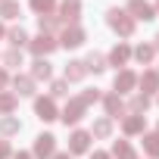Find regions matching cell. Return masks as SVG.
Returning a JSON list of instances; mask_svg holds the SVG:
<instances>
[{
	"instance_id": "44dd1931",
	"label": "cell",
	"mask_w": 159,
	"mask_h": 159,
	"mask_svg": "<svg viewBox=\"0 0 159 159\" xmlns=\"http://www.w3.org/2000/svg\"><path fill=\"white\" fill-rule=\"evenodd\" d=\"M19 106V97L10 91H0V116H13V109Z\"/></svg>"
},
{
	"instance_id": "603a6c76",
	"label": "cell",
	"mask_w": 159,
	"mask_h": 159,
	"mask_svg": "<svg viewBox=\"0 0 159 159\" xmlns=\"http://www.w3.org/2000/svg\"><path fill=\"white\" fill-rule=\"evenodd\" d=\"M147 109H150V97H147V94H134V97H131V103H128V112L143 116Z\"/></svg>"
},
{
	"instance_id": "8992f818",
	"label": "cell",
	"mask_w": 159,
	"mask_h": 159,
	"mask_svg": "<svg viewBox=\"0 0 159 159\" xmlns=\"http://www.w3.org/2000/svg\"><path fill=\"white\" fill-rule=\"evenodd\" d=\"M34 116H38L41 122H53V119H59V109H56L53 97H38V100H34Z\"/></svg>"
},
{
	"instance_id": "ab89813d",
	"label": "cell",
	"mask_w": 159,
	"mask_h": 159,
	"mask_svg": "<svg viewBox=\"0 0 159 159\" xmlns=\"http://www.w3.org/2000/svg\"><path fill=\"white\" fill-rule=\"evenodd\" d=\"M156 13H159V0H156Z\"/></svg>"
},
{
	"instance_id": "e575fe53",
	"label": "cell",
	"mask_w": 159,
	"mask_h": 159,
	"mask_svg": "<svg viewBox=\"0 0 159 159\" xmlns=\"http://www.w3.org/2000/svg\"><path fill=\"white\" fill-rule=\"evenodd\" d=\"M91 159H112V156H109V153H103V150H94V156H91Z\"/></svg>"
},
{
	"instance_id": "f35d334b",
	"label": "cell",
	"mask_w": 159,
	"mask_h": 159,
	"mask_svg": "<svg viewBox=\"0 0 159 159\" xmlns=\"http://www.w3.org/2000/svg\"><path fill=\"white\" fill-rule=\"evenodd\" d=\"M3 34H7V28H3V25H0V38H3Z\"/></svg>"
},
{
	"instance_id": "d6986e66",
	"label": "cell",
	"mask_w": 159,
	"mask_h": 159,
	"mask_svg": "<svg viewBox=\"0 0 159 159\" xmlns=\"http://www.w3.org/2000/svg\"><path fill=\"white\" fill-rule=\"evenodd\" d=\"M19 131H22V122L16 116H3V119H0V134H3V137H13Z\"/></svg>"
},
{
	"instance_id": "74e56055",
	"label": "cell",
	"mask_w": 159,
	"mask_h": 159,
	"mask_svg": "<svg viewBox=\"0 0 159 159\" xmlns=\"http://www.w3.org/2000/svg\"><path fill=\"white\" fill-rule=\"evenodd\" d=\"M153 50H159V34H156V38H153Z\"/></svg>"
},
{
	"instance_id": "ac0fdd59",
	"label": "cell",
	"mask_w": 159,
	"mask_h": 159,
	"mask_svg": "<svg viewBox=\"0 0 159 159\" xmlns=\"http://www.w3.org/2000/svg\"><path fill=\"white\" fill-rule=\"evenodd\" d=\"M109 156H112V159H137V153H134V147H131L128 140H116Z\"/></svg>"
},
{
	"instance_id": "4316f807",
	"label": "cell",
	"mask_w": 159,
	"mask_h": 159,
	"mask_svg": "<svg viewBox=\"0 0 159 159\" xmlns=\"http://www.w3.org/2000/svg\"><path fill=\"white\" fill-rule=\"evenodd\" d=\"M143 150H147V156L159 159V131H153V134H143Z\"/></svg>"
},
{
	"instance_id": "d6a6232c",
	"label": "cell",
	"mask_w": 159,
	"mask_h": 159,
	"mask_svg": "<svg viewBox=\"0 0 159 159\" xmlns=\"http://www.w3.org/2000/svg\"><path fill=\"white\" fill-rule=\"evenodd\" d=\"M7 84H10V72H7V69H0V91H3Z\"/></svg>"
},
{
	"instance_id": "ba28073f",
	"label": "cell",
	"mask_w": 159,
	"mask_h": 159,
	"mask_svg": "<svg viewBox=\"0 0 159 159\" xmlns=\"http://www.w3.org/2000/svg\"><path fill=\"white\" fill-rule=\"evenodd\" d=\"M56 7H59V22L75 25L78 16H81V0H62V3H56Z\"/></svg>"
},
{
	"instance_id": "9a60e30c",
	"label": "cell",
	"mask_w": 159,
	"mask_h": 159,
	"mask_svg": "<svg viewBox=\"0 0 159 159\" xmlns=\"http://www.w3.org/2000/svg\"><path fill=\"white\" fill-rule=\"evenodd\" d=\"M13 88H16V97H31L34 94V78L31 75H16Z\"/></svg>"
},
{
	"instance_id": "f546056e",
	"label": "cell",
	"mask_w": 159,
	"mask_h": 159,
	"mask_svg": "<svg viewBox=\"0 0 159 159\" xmlns=\"http://www.w3.org/2000/svg\"><path fill=\"white\" fill-rule=\"evenodd\" d=\"M3 62H7V66H13V69H19V66H22V50H16V47H13V50H7V53H3Z\"/></svg>"
},
{
	"instance_id": "cb8c5ba5",
	"label": "cell",
	"mask_w": 159,
	"mask_h": 159,
	"mask_svg": "<svg viewBox=\"0 0 159 159\" xmlns=\"http://www.w3.org/2000/svg\"><path fill=\"white\" fill-rule=\"evenodd\" d=\"M84 69L94 72V75H100V72L106 69V56H103V53H91V56L84 59Z\"/></svg>"
},
{
	"instance_id": "5b68a950",
	"label": "cell",
	"mask_w": 159,
	"mask_h": 159,
	"mask_svg": "<svg viewBox=\"0 0 159 159\" xmlns=\"http://www.w3.org/2000/svg\"><path fill=\"white\" fill-rule=\"evenodd\" d=\"M84 38H88V34H84V28L75 22V25H66V28H62L59 44H62L66 50H75V47H81V44H84Z\"/></svg>"
},
{
	"instance_id": "2e32d148",
	"label": "cell",
	"mask_w": 159,
	"mask_h": 159,
	"mask_svg": "<svg viewBox=\"0 0 159 159\" xmlns=\"http://www.w3.org/2000/svg\"><path fill=\"white\" fill-rule=\"evenodd\" d=\"M84 75H88V69H84L81 59H69L66 62V81H81Z\"/></svg>"
},
{
	"instance_id": "4fadbf2b",
	"label": "cell",
	"mask_w": 159,
	"mask_h": 159,
	"mask_svg": "<svg viewBox=\"0 0 159 159\" xmlns=\"http://www.w3.org/2000/svg\"><path fill=\"white\" fill-rule=\"evenodd\" d=\"M137 84H140L143 94H156V91H159V72H156V69H147V72L137 78Z\"/></svg>"
},
{
	"instance_id": "5bb4252c",
	"label": "cell",
	"mask_w": 159,
	"mask_h": 159,
	"mask_svg": "<svg viewBox=\"0 0 159 159\" xmlns=\"http://www.w3.org/2000/svg\"><path fill=\"white\" fill-rule=\"evenodd\" d=\"M143 125H147V122H143V116H134V112L122 119V131H125L128 137H134V134H143Z\"/></svg>"
},
{
	"instance_id": "8d00e7d4",
	"label": "cell",
	"mask_w": 159,
	"mask_h": 159,
	"mask_svg": "<svg viewBox=\"0 0 159 159\" xmlns=\"http://www.w3.org/2000/svg\"><path fill=\"white\" fill-rule=\"evenodd\" d=\"M13 159H34V156H31V153H16Z\"/></svg>"
},
{
	"instance_id": "e0dca14e",
	"label": "cell",
	"mask_w": 159,
	"mask_h": 159,
	"mask_svg": "<svg viewBox=\"0 0 159 159\" xmlns=\"http://www.w3.org/2000/svg\"><path fill=\"white\" fill-rule=\"evenodd\" d=\"M50 75H53V69H50L47 59H34L31 62V78L34 81H50Z\"/></svg>"
},
{
	"instance_id": "52a82bcc",
	"label": "cell",
	"mask_w": 159,
	"mask_h": 159,
	"mask_svg": "<svg viewBox=\"0 0 159 159\" xmlns=\"http://www.w3.org/2000/svg\"><path fill=\"white\" fill-rule=\"evenodd\" d=\"M125 13H131V19H143V22L156 19V7H150L147 0H128V10Z\"/></svg>"
},
{
	"instance_id": "f1b7e54d",
	"label": "cell",
	"mask_w": 159,
	"mask_h": 159,
	"mask_svg": "<svg viewBox=\"0 0 159 159\" xmlns=\"http://www.w3.org/2000/svg\"><path fill=\"white\" fill-rule=\"evenodd\" d=\"M7 38H10V44H13L16 50H19L22 44H28V34H25V28H22V25H19V28H10V31H7Z\"/></svg>"
},
{
	"instance_id": "4dcf8cb0",
	"label": "cell",
	"mask_w": 159,
	"mask_h": 159,
	"mask_svg": "<svg viewBox=\"0 0 159 159\" xmlns=\"http://www.w3.org/2000/svg\"><path fill=\"white\" fill-rule=\"evenodd\" d=\"M50 94L53 97H69V81H66V78H62V81H53L50 84Z\"/></svg>"
},
{
	"instance_id": "d590c367",
	"label": "cell",
	"mask_w": 159,
	"mask_h": 159,
	"mask_svg": "<svg viewBox=\"0 0 159 159\" xmlns=\"http://www.w3.org/2000/svg\"><path fill=\"white\" fill-rule=\"evenodd\" d=\"M50 159H72V156H69V150H66V153H53Z\"/></svg>"
},
{
	"instance_id": "83f0119b",
	"label": "cell",
	"mask_w": 159,
	"mask_h": 159,
	"mask_svg": "<svg viewBox=\"0 0 159 159\" xmlns=\"http://www.w3.org/2000/svg\"><path fill=\"white\" fill-rule=\"evenodd\" d=\"M38 25H41V34H53L59 28V16H38Z\"/></svg>"
},
{
	"instance_id": "484cf974",
	"label": "cell",
	"mask_w": 159,
	"mask_h": 159,
	"mask_svg": "<svg viewBox=\"0 0 159 159\" xmlns=\"http://www.w3.org/2000/svg\"><path fill=\"white\" fill-rule=\"evenodd\" d=\"M153 53H156V50H153V44H140V47H134V50H131V56H134L140 66H147V62L153 59Z\"/></svg>"
},
{
	"instance_id": "30bf717a",
	"label": "cell",
	"mask_w": 159,
	"mask_h": 159,
	"mask_svg": "<svg viewBox=\"0 0 159 159\" xmlns=\"http://www.w3.org/2000/svg\"><path fill=\"white\" fill-rule=\"evenodd\" d=\"M112 88H116V94H119V97H122V94H128V91H134V88H137V75H134L131 69H122V72L116 75Z\"/></svg>"
},
{
	"instance_id": "7c38bea8",
	"label": "cell",
	"mask_w": 159,
	"mask_h": 159,
	"mask_svg": "<svg viewBox=\"0 0 159 159\" xmlns=\"http://www.w3.org/2000/svg\"><path fill=\"white\" fill-rule=\"evenodd\" d=\"M103 109H106V119H119L125 112V103H122L119 94H106L103 97Z\"/></svg>"
},
{
	"instance_id": "9c48e42d",
	"label": "cell",
	"mask_w": 159,
	"mask_h": 159,
	"mask_svg": "<svg viewBox=\"0 0 159 159\" xmlns=\"http://www.w3.org/2000/svg\"><path fill=\"white\" fill-rule=\"evenodd\" d=\"M53 150H56V137H53V134H38V137H34V153H31V156L50 159Z\"/></svg>"
},
{
	"instance_id": "3957f363",
	"label": "cell",
	"mask_w": 159,
	"mask_h": 159,
	"mask_svg": "<svg viewBox=\"0 0 159 159\" xmlns=\"http://www.w3.org/2000/svg\"><path fill=\"white\" fill-rule=\"evenodd\" d=\"M28 47H31V53H34L38 59H47V56L59 47V41H56L53 34H38L34 41H28Z\"/></svg>"
},
{
	"instance_id": "6da1fadb",
	"label": "cell",
	"mask_w": 159,
	"mask_h": 159,
	"mask_svg": "<svg viewBox=\"0 0 159 159\" xmlns=\"http://www.w3.org/2000/svg\"><path fill=\"white\" fill-rule=\"evenodd\" d=\"M106 22H109V28H112L116 34H122V38H131V34H134V19H131L125 10H119V7L106 10Z\"/></svg>"
},
{
	"instance_id": "277c9868",
	"label": "cell",
	"mask_w": 159,
	"mask_h": 159,
	"mask_svg": "<svg viewBox=\"0 0 159 159\" xmlns=\"http://www.w3.org/2000/svg\"><path fill=\"white\" fill-rule=\"evenodd\" d=\"M81 153H91V131L75 128L69 134V156H81Z\"/></svg>"
},
{
	"instance_id": "7402d4cb",
	"label": "cell",
	"mask_w": 159,
	"mask_h": 159,
	"mask_svg": "<svg viewBox=\"0 0 159 159\" xmlns=\"http://www.w3.org/2000/svg\"><path fill=\"white\" fill-rule=\"evenodd\" d=\"M19 13H22V7H19V0H0V16L3 19H19Z\"/></svg>"
},
{
	"instance_id": "7a4b0ae2",
	"label": "cell",
	"mask_w": 159,
	"mask_h": 159,
	"mask_svg": "<svg viewBox=\"0 0 159 159\" xmlns=\"http://www.w3.org/2000/svg\"><path fill=\"white\" fill-rule=\"evenodd\" d=\"M84 112H88V103H84L81 97H72V100L66 103V109L59 112V119H62L66 125H78V122L84 119Z\"/></svg>"
},
{
	"instance_id": "8fae6325",
	"label": "cell",
	"mask_w": 159,
	"mask_h": 159,
	"mask_svg": "<svg viewBox=\"0 0 159 159\" xmlns=\"http://www.w3.org/2000/svg\"><path fill=\"white\" fill-rule=\"evenodd\" d=\"M128 59H131V47L122 41V44H116V47L109 50V56H106V66H128Z\"/></svg>"
},
{
	"instance_id": "836d02e7",
	"label": "cell",
	"mask_w": 159,
	"mask_h": 159,
	"mask_svg": "<svg viewBox=\"0 0 159 159\" xmlns=\"http://www.w3.org/2000/svg\"><path fill=\"white\" fill-rule=\"evenodd\" d=\"M10 153H13V150H10V143H7V140H0V159H7Z\"/></svg>"
},
{
	"instance_id": "d4e9b609",
	"label": "cell",
	"mask_w": 159,
	"mask_h": 159,
	"mask_svg": "<svg viewBox=\"0 0 159 159\" xmlns=\"http://www.w3.org/2000/svg\"><path fill=\"white\" fill-rule=\"evenodd\" d=\"M31 13H38V16H53V10H56V0H31Z\"/></svg>"
},
{
	"instance_id": "ffe728a7",
	"label": "cell",
	"mask_w": 159,
	"mask_h": 159,
	"mask_svg": "<svg viewBox=\"0 0 159 159\" xmlns=\"http://www.w3.org/2000/svg\"><path fill=\"white\" fill-rule=\"evenodd\" d=\"M109 134H112V119H106V116H103V119H97V122H94V128H91V137L106 140Z\"/></svg>"
},
{
	"instance_id": "1f68e13d",
	"label": "cell",
	"mask_w": 159,
	"mask_h": 159,
	"mask_svg": "<svg viewBox=\"0 0 159 159\" xmlns=\"http://www.w3.org/2000/svg\"><path fill=\"white\" fill-rule=\"evenodd\" d=\"M81 100H84V103H88V106H91V103H97V100H103V94H100V91H97V88H88V91H84V94H81Z\"/></svg>"
}]
</instances>
